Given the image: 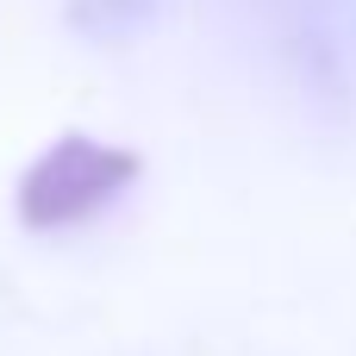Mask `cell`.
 <instances>
[{
  "mask_svg": "<svg viewBox=\"0 0 356 356\" xmlns=\"http://www.w3.org/2000/svg\"><path fill=\"white\" fill-rule=\"evenodd\" d=\"M144 156L125 144H100V138H56L19 181V219L31 232H69L81 219H94L100 207H113L131 181H138Z\"/></svg>",
  "mask_w": 356,
  "mask_h": 356,
  "instance_id": "1",
  "label": "cell"
},
{
  "mask_svg": "<svg viewBox=\"0 0 356 356\" xmlns=\"http://www.w3.org/2000/svg\"><path fill=\"white\" fill-rule=\"evenodd\" d=\"M94 6H113V19H106V31H119V25H125V6H144V0H75V19H88Z\"/></svg>",
  "mask_w": 356,
  "mask_h": 356,
  "instance_id": "2",
  "label": "cell"
}]
</instances>
